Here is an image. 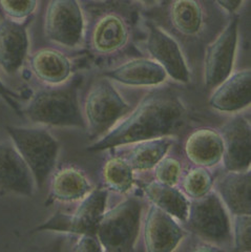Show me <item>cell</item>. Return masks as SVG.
Here are the masks:
<instances>
[{"label":"cell","instance_id":"5bb4252c","mask_svg":"<svg viewBox=\"0 0 251 252\" xmlns=\"http://www.w3.org/2000/svg\"><path fill=\"white\" fill-rule=\"evenodd\" d=\"M35 180L12 141L0 142V192L32 196Z\"/></svg>","mask_w":251,"mask_h":252},{"label":"cell","instance_id":"7a4b0ae2","mask_svg":"<svg viewBox=\"0 0 251 252\" xmlns=\"http://www.w3.org/2000/svg\"><path fill=\"white\" fill-rule=\"evenodd\" d=\"M80 85L81 78L73 77L62 84L38 90L22 109V114L38 125L85 128L79 101Z\"/></svg>","mask_w":251,"mask_h":252},{"label":"cell","instance_id":"277c9868","mask_svg":"<svg viewBox=\"0 0 251 252\" xmlns=\"http://www.w3.org/2000/svg\"><path fill=\"white\" fill-rule=\"evenodd\" d=\"M130 112V107L109 79L102 77L92 85L82 106L89 138L103 137Z\"/></svg>","mask_w":251,"mask_h":252},{"label":"cell","instance_id":"e0dca14e","mask_svg":"<svg viewBox=\"0 0 251 252\" xmlns=\"http://www.w3.org/2000/svg\"><path fill=\"white\" fill-rule=\"evenodd\" d=\"M111 81L134 88H154L165 82L167 74L150 58H134L103 72Z\"/></svg>","mask_w":251,"mask_h":252},{"label":"cell","instance_id":"83f0119b","mask_svg":"<svg viewBox=\"0 0 251 252\" xmlns=\"http://www.w3.org/2000/svg\"><path fill=\"white\" fill-rule=\"evenodd\" d=\"M231 222L232 245L237 251H251V217L250 215L233 216Z\"/></svg>","mask_w":251,"mask_h":252},{"label":"cell","instance_id":"9a60e30c","mask_svg":"<svg viewBox=\"0 0 251 252\" xmlns=\"http://www.w3.org/2000/svg\"><path fill=\"white\" fill-rule=\"evenodd\" d=\"M29 49L28 22L6 17L0 20V68L5 74L15 75L19 72Z\"/></svg>","mask_w":251,"mask_h":252},{"label":"cell","instance_id":"30bf717a","mask_svg":"<svg viewBox=\"0 0 251 252\" xmlns=\"http://www.w3.org/2000/svg\"><path fill=\"white\" fill-rule=\"evenodd\" d=\"M239 43V19L232 18L205 51L203 78L205 86L214 90L233 70Z\"/></svg>","mask_w":251,"mask_h":252},{"label":"cell","instance_id":"7c38bea8","mask_svg":"<svg viewBox=\"0 0 251 252\" xmlns=\"http://www.w3.org/2000/svg\"><path fill=\"white\" fill-rule=\"evenodd\" d=\"M221 136L224 143L222 162L225 171L250 169L251 127L245 116L237 114L223 125Z\"/></svg>","mask_w":251,"mask_h":252},{"label":"cell","instance_id":"2e32d148","mask_svg":"<svg viewBox=\"0 0 251 252\" xmlns=\"http://www.w3.org/2000/svg\"><path fill=\"white\" fill-rule=\"evenodd\" d=\"M251 72L244 68L232 72L213 90L208 99L209 106L223 114H239L250 105Z\"/></svg>","mask_w":251,"mask_h":252},{"label":"cell","instance_id":"4fadbf2b","mask_svg":"<svg viewBox=\"0 0 251 252\" xmlns=\"http://www.w3.org/2000/svg\"><path fill=\"white\" fill-rule=\"evenodd\" d=\"M179 223L167 212L152 204L144 220L145 249L148 252L176 250L185 236V231Z\"/></svg>","mask_w":251,"mask_h":252},{"label":"cell","instance_id":"4316f807","mask_svg":"<svg viewBox=\"0 0 251 252\" xmlns=\"http://www.w3.org/2000/svg\"><path fill=\"white\" fill-rule=\"evenodd\" d=\"M155 180L162 184L178 186L182 176V164L179 158L166 155L154 168Z\"/></svg>","mask_w":251,"mask_h":252},{"label":"cell","instance_id":"f546056e","mask_svg":"<svg viewBox=\"0 0 251 252\" xmlns=\"http://www.w3.org/2000/svg\"><path fill=\"white\" fill-rule=\"evenodd\" d=\"M77 239L73 244L72 251L77 252H100L103 251L101 243L96 233L76 235Z\"/></svg>","mask_w":251,"mask_h":252},{"label":"cell","instance_id":"6da1fadb","mask_svg":"<svg viewBox=\"0 0 251 252\" xmlns=\"http://www.w3.org/2000/svg\"><path fill=\"white\" fill-rule=\"evenodd\" d=\"M185 118L186 108L174 92L154 90L88 151L104 152L151 139L172 137L182 128Z\"/></svg>","mask_w":251,"mask_h":252},{"label":"cell","instance_id":"d4e9b609","mask_svg":"<svg viewBox=\"0 0 251 252\" xmlns=\"http://www.w3.org/2000/svg\"><path fill=\"white\" fill-rule=\"evenodd\" d=\"M101 179L107 190L126 193L135 184V171L127 159L113 156L102 166Z\"/></svg>","mask_w":251,"mask_h":252},{"label":"cell","instance_id":"ffe728a7","mask_svg":"<svg viewBox=\"0 0 251 252\" xmlns=\"http://www.w3.org/2000/svg\"><path fill=\"white\" fill-rule=\"evenodd\" d=\"M49 198L56 202H77L85 198L93 184L85 172L73 165L62 166L51 175Z\"/></svg>","mask_w":251,"mask_h":252},{"label":"cell","instance_id":"d6a6232c","mask_svg":"<svg viewBox=\"0 0 251 252\" xmlns=\"http://www.w3.org/2000/svg\"><path fill=\"white\" fill-rule=\"evenodd\" d=\"M137 1L143 3L145 5H153L156 2H158V0H137Z\"/></svg>","mask_w":251,"mask_h":252},{"label":"cell","instance_id":"4dcf8cb0","mask_svg":"<svg viewBox=\"0 0 251 252\" xmlns=\"http://www.w3.org/2000/svg\"><path fill=\"white\" fill-rule=\"evenodd\" d=\"M0 98L9 105L13 110L17 114L22 115V108L20 106V96L15 91L11 90L9 86H6L3 81L0 79Z\"/></svg>","mask_w":251,"mask_h":252},{"label":"cell","instance_id":"7402d4cb","mask_svg":"<svg viewBox=\"0 0 251 252\" xmlns=\"http://www.w3.org/2000/svg\"><path fill=\"white\" fill-rule=\"evenodd\" d=\"M143 192L147 200L155 206L167 212L180 223L186 220L190 201L177 186L162 184L158 181H152L143 186Z\"/></svg>","mask_w":251,"mask_h":252},{"label":"cell","instance_id":"484cf974","mask_svg":"<svg viewBox=\"0 0 251 252\" xmlns=\"http://www.w3.org/2000/svg\"><path fill=\"white\" fill-rule=\"evenodd\" d=\"M214 178L208 168L194 166L188 169L179 181L180 189L190 200H197L208 194L214 188Z\"/></svg>","mask_w":251,"mask_h":252},{"label":"cell","instance_id":"ac0fdd59","mask_svg":"<svg viewBox=\"0 0 251 252\" xmlns=\"http://www.w3.org/2000/svg\"><path fill=\"white\" fill-rule=\"evenodd\" d=\"M214 185L216 192L230 215H251L250 169L226 171Z\"/></svg>","mask_w":251,"mask_h":252},{"label":"cell","instance_id":"603a6c76","mask_svg":"<svg viewBox=\"0 0 251 252\" xmlns=\"http://www.w3.org/2000/svg\"><path fill=\"white\" fill-rule=\"evenodd\" d=\"M168 16L172 28L184 37L199 36L205 26V13L199 0H172Z\"/></svg>","mask_w":251,"mask_h":252},{"label":"cell","instance_id":"ba28073f","mask_svg":"<svg viewBox=\"0 0 251 252\" xmlns=\"http://www.w3.org/2000/svg\"><path fill=\"white\" fill-rule=\"evenodd\" d=\"M44 34L66 49L79 47L85 39L86 22L78 0H50L44 13Z\"/></svg>","mask_w":251,"mask_h":252},{"label":"cell","instance_id":"44dd1931","mask_svg":"<svg viewBox=\"0 0 251 252\" xmlns=\"http://www.w3.org/2000/svg\"><path fill=\"white\" fill-rule=\"evenodd\" d=\"M30 66L35 77L48 85L62 84L72 78L69 58L52 47L37 50L30 58Z\"/></svg>","mask_w":251,"mask_h":252},{"label":"cell","instance_id":"8992f818","mask_svg":"<svg viewBox=\"0 0 251 252\" xmlns=\"http://www.w3.org/2000/svg\"><path fill=\"white\" fill-rule=\"evenodd\" d=\"M184 225L201 241L222 249L232 242L229 211L216 191L190 202Z\"/></svg>","mask_w":251,"mask_h":252},{"label":"cell","instance_id":"9c48e42d","mask_svg":"<svg viewBox=\"0 0 251 252\" xmlns=\"http://www.w3.org/2000/svg\"><path fill=\"white\" fill-rule=\"evenodd\" d=\"M131 26L124 15L107 11L99 14L85 30V39L92 53L113 56L122 52L130 41Z\"/></svg>","mask_w":251,"mask_h":252},{"label":"cell","instance_id":"3957f363","mask_svg":"<svg viewBox=\"0 0 251 252\" xmlns=\"http://www.w3.org/2000/svg\"><path fill=\"white\" fill-rule=\"evenodd\" d=\"M6 131L32 172L36 187L41 188L56 167L60 149L58 140L43 127L7 126Z\"/></svg>","mask_w":251,"mask_h":252},{"label":"cell","instance_id":"d6986e66","mask_svg":"<svg viewBox=\"0 0 251 252\" xmlns=\"http://www.w3.org/2000/svg\"><path fill=\"white\" fill-rule=\"evenodd\" d=\"M184 153L194 166H216L222 162L224 153L221 132L206 127L193 130L185 140Z\"/></svg>","mask_w":251,"mask_h":252},{"label":"cell","instance_id":"52a82bcc","mask_svg":"<svg viewBox=\"0 0 251 252\" xmlns=\"http://www.w3.org/2000/svg\"><path fill=\"white\" fill-rule=\"evenodd\" d=\"M106 189L96 188L79 201L73 212H56L34 228V231H54L73 235L96 233L100 220L106 210Z\"/></svg>","mask_w":251,"mask_h":252},{"label":"cell","instance_id":"8fae6325","mask_svg":"<svg viewBox=\"0 0 251 252\" xmlns=\"http://www.w3.org/2000/svg\"><path fill=\"white\" fill-rule=\"evenodd\" d=\"M146 49L152 59L165 70L167 77L183 84L190 81V70L180 44L165 30L155 23L147 25Z\"/></svg>","mask_w":251,"mask_h":252},{"label":"cell","instance_id":"f1b7e54d","mask_svg":"<svg viewBox=\"0 0 251 252\" xmlns=\"http://www.w3.org/2000/svg\"><path fill=\"white\" fill-rule=\"evenodd\" d=\"M38 0H0V10L6 18L26 21L37 10Z\"/></svg>","mask_w":251,"mask_h":252},{"label":"cell","instance_id":"cb8c5ba5","mask_svg":"<svg viewBox=\"0 0 251 252\" xmlns=\"http://www.w3.org/2000/svg\"><path fill=\"white\" fill-rule=\"evenodd\" d=\"M176 140L172 137H162L135 143L127 158L135 172L152 170L165 157Z\"/></svg>","mask_w":251,"mask_h":252},{"label":"cell","instance_id":"5b68a950","mask_svg":"<svg viewBox=\"0 0 251 252\" xmlns=\"http://www.w3.org/2000/svg\"><path fill=\"white\" fill-rule=\"evenodd\" d=\"M141 215L142 203L136 198H128L105 210L96 230L103 251H134L140 232Z\"/></svg>","mask_w":251,"mask_h":252},{"label":"cell","instance_id":"1f68e13d","mask_svg":"<svg viewBox=\"0 0 251 252\" xmlns=\"http://www.w3.org/2000/svg\"><path fill=\"white\" fill-rule=\"evenodd\" d=\"M217 4L227 14H234L239 11L245 0H215Z\"/></svg>","mask_w":251,"mask_h":252}]
</instances>
